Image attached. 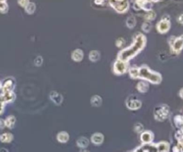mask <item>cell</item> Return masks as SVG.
<instances>
[{
	"mask_svg": "<svg viewBox=\"0 0 183 152\" xmlns=\"http://www.w3.org/2000/svg\"><path fill=\"white\" fill-rule=\"evenodd\" d=\"M34 63H35V64H36L37 66H40V65H41V64H42V57H37Z\"/></svg>",
	"mask_w": 183,
	"mask_h": 152,
	"instance_id": "4316f807",
	"label": "cell"
},
{
	"mask_svg": "<svg viewBox=\"0 0 183 152\" xmlns=\"http://www.w3.org/2000/svg\"><path fill=\"white\" fill-rule=\"evenodd\" d=\"M168 29H169V24L167 22H166V24H163V22L161 21L158 24V30L160 32H165V31H167Z\"/></svg>",
	"mask_w": 183,
	"mask_h": 152,
	"instance_id": "7402d4cb",
	"label": "cell"
},
{
	"mask_svg": "<svg viewBox=\"0 0 183 152\" xmlns=\"http://www.w3.org/2000/svg\"><path fill=\"white\" fill-rule=\"evenodd\" d=\"M57 140L59 142L62 143H65L69 140V134L65 132H61L57 134Z\"/></svg>",
	"mask_w": 183,
	"mask_h": 152,
	"instance_id": "e0dca14e",
	"label": "cell"
},
{
	"mask_svg": "<svg viewBox=\"0 0 183 152\" xmlns=\"http://www.w3.org/2000/svg\"><path fill=\"white\" fill-rule=\"evenodd\" d=\"M143 129H144V127H143V125L141 124H137L134 126V130H135L137 133H141L143 131Z\"/></svg>",
	"mask_w": 183,
	"mask_h": 152,
	"instance_id": "cb8c5ba5",
	"label": "cell"
},
{
	"mask_svg": "<svg viewBox=\"0 0 183 152\" xmlns=\"http://www.w3.org/2000/svg\"><path fill=\"white\" fill-rule=\"evenodd\" d=\"M142 28L145 31H149V30H150L151 26H150V24H148V23H144V25H143Z\"/></svg>",
	"mask_w": 183,
	"mask_h": 152,
	"instance_id": "83f0119b",
	"label": "cell"
},
{
	"mask_svg": "<svg viewBox=\"0 0 183 152\" xmlns=\"http://www.w3.org/2000/svg\"><path fill=\"white\" fill-rule=\"evenodd\" d=\"M0 152H8V151H7L5 149H1V150H0Z\"/></svg>",
	"mask_w": 183,
	"mask_h": 152,
	"instance_id": "d590c367",
	"label": "cell"
},
{
	"mask_svg": "<svg viewBox=\"0 0 183 152\" xmlns=\"http://www.w3.org/2000/svg\"><path fill=\"white\" fill-rule=\"evenodd\" d=\"M156 146V149H157V152H168L170 150V145L168 142H165V141H162V142H159Z\"/></svg>",
	"mask_w": 183,
	"mask_h": 152,
	"instance_id": "30bf717a",
	"label": "cell"
},
{
	"mask_svg": "<svg viewBox=\"0 0 183 152\" xmlns=\"http://www.w3.org/2000/svg\"><path fill=\"white\" fill-rule=\"evenodd\" d=\"M130 75L133 79L139 78V68L137 67H132L130 69Z\"/></svg>",
	"mask_w": 183,
	"mask_h": 152,
	"instance_id": "44dd1931",
	"label": "cell"
},
{
	"mask_svg": "<svg viewBox=\"0 0 183 152\" xmlns=\"http://www.w3.org/2000/svg\"><path fill=\"white\" fill-rule=\"evenodd\" d=\"M5 126V120L3 119H0V129H3L4 127Z\"/></svg>",
	"mask_w": 183,
	"mask_h": 152,
	"instance_id": "4dcf8cb0",
	"label": "cell"
},
{
	"mask_svg": "<svg viewBox=\"0 0 183 152\" xmlns=\"http://www.w3.org/2000/svg\"><path fill=\"white\" fill-rule=\"evenodd\" d=\"M91 141L96 145H100L104 141V136L101 133H95L91 138Z\"/></svg>",
	"mask_w": 183,
	"mask_h": 152,
	"instance_id": "9c48e42d",
	"label": "cell"
},
{
	"mask_svg": "<svg viewBox=\"0 0 183 152\" xmlns=\"http://www.w3.org/2000/svg\"><path fill=\"white\" fill-rule=\"evenodd\" d=\"M15 83H14V80H11V79H8V80H5L4 84H3V90H4V92H7V91H13L14 90V87Z\"/></svg>",
	"mask_w": 183,
	"mask_h": 152,
	"instance_id": "52a82bcc",
	"label": "cell"
},
{
	"mask_svg": "<svg viewBox=\"0 0 183 152\" xmlns=\"http://www.w3.org/2000/svg\"><path fill=\"white\" fill-rule=\"evenodd\" d=\"M153 139H154V134L149 131H146L141 133L140 140L144 144H150Z\"/></svg>",
	"mask_w": 183,
	"mask_h": 152,
	"instance_id": "8992f818",
	"label": "cell"
},
{
	"mask_svg": "<svg viewBox=\"0 0 183 152\" xmlns=\"http://www.w3.org/2000/svg\"><path fill=\"white\" fill-rule=\"evenodd\" d=\"M145 44H146L145 36L140 34L135 39V42L130 47L123 49L121 53H119L118 58L120 60L125 61V62L129 61L130 59L135 57L140 50H142L143 48L145 47Z\"/></svg>",
	"mask_w": 183,
	"mask_h": 152,
	"instance_id": "6da1fadb",
	"label": "cell"
},
{
	"mask_svg": "<svg viewBox=\"0 0 183 152\" xmlns=\"http://www.w3.org/2000/svg\"><path fill=\"white\" fill-rule=\"evenodd\" d=\"M34 10H35V5H34V4H30V5L26 7V11H27L28 13H30V14L33 13Z\"/></svg>",
	"mask_w": 183,
	"mask_h": 152,
	"instance_id": "603a6c76",
	"label": "cell"
},
{
	"mask_svg": "<svg viewBox=\"0 0 183 152\" xmlns=\"http://www.w3.org/2000/svg\"><path fill=\"white\" fill-rule=\"evenodd\" d=\"M124 43H125V41H124V39H122V38H120V39H118V40L116 41V45H117V47H122Z\"/></svg>",
	"mask_w": 183,
	"mask_h": 152,
	"instance_id": "f1b7e54d",
	"label": "cell"
},
{
	"mask_svg": "<svg viewBox=\"0 0 183 152\" xmlns=\"http://www.w3.org/2000/svg\"><path fill=\"white\" fill-rule=\"evenodd\" d=\"M15 122H16V119L14 116L13 115H10L8 116L5 120V126L8 127V128H13L15 124Z\"/></svg>",
	"mask_w": 183,
	"mask_h": 152,
	"instance_id": "2e32d148",
	"label": "cell"
},
{
	"mask_svg": "<svg viewBox=\"0 0 183 152\" xmlns=\"http://www.w3.org/2000/svg\"><path fill=\"white\" fill-rule=\"evenodd\" d=\"M180 95H181V97L183 98V89L181 90V91H180Z\"/></svg>",
	"mask_w": 183,
	"mask_h": 152,
	"instance_id": "e575fe53",
	"label": "cell"
},
{
	"mask_svg": "<svg viewBox=\"0 0 183 152\" xmlns=\"http://www.w3.org/2000/svg\"><path fill=\"white\" fill-rule=\"evenodd\" d=\"M99 58H100V54H99V52L94 50V51H91V52L89 53V59H90L91 61L96 62V61L99 60Z\"/></svg>",
	"mask_w": 183,
	"mask_h": 152,
	"instance_id": "ffe728a7",
	"label": "cell"
},
{
	"mask_svg": "<svg viewBox=\"0 0 183 152\" xmlns=\"http://www.w3.org/2000/svg\"><path fill=\"white\" fill-rule=\"evenodd\" d=\"M2 97L5 103H9V102H12L14 100L15 95L13 91H7V92H4V94L2 95Z\"/></svg>",
	"mask_w": 183,
	"mask_h": 152,
	"instance_id": "8fae6325",
	"label": "cell"
},
{
	"mask_svg": "<svg viewBox=\"0 0 183 152\" xmlns=\"http://www.w3.org/2000/svg\"><path fill=\"white\" fill-rule=\"evenodd\" d=\"M77 145L79 147H81L82 149L84 148H87L88 146V140L87 138H84V137H81L78 140H77Z\"/></svg>",
	"mask_w": 183,
	"mask_h": 152,
	"instance_id": "ac0fdd59",
	"label": "cell"
},
{
	"mask_svg": "<svg viewBox=\"0 0 183 152\" xmlns=\"http://www.w3.org/2000/svg\"><path fill=\"white\" fill-rule=\"evenodd\" d=\"M83 57H84V54H83L82 49H76V50H74V51L72 52V58L74 61H76V62L82 61Z\"/></svg>",
	"mask_w": 183,
	"mask_h": 152,
	"instance_id": "4fadbf2b",
	"label": "cell"
},
{
	"mask_svg": "<svg viewBox=\"0 0 183 152\" xmlns=\"http://www.w3.org/2000/svg\"><path fill=\"white\" fill-rule=\"evenodd\" d=\"M137 88H138V91H140V92H142V93H145V92H146V91H148L149 86H148V83H147L146 81H140V82L138 83Z\"/></svg>",
	"mask_w": 183,
	"mask_h": 152,
	"instance_id": "9a60e30c",
	"label": "cell"
},
{
	"mask_svg": "<svg viewBox=\"0 0 183 152\" xmlns=\"http://www.w3.org/2000/svg\"><path fill=\"white\" fill-rule=\"evenodd\" d=\"M128 63L125 62V61H122L118 59L115 63H114V71L115 74H123L127 72L128 70Z\"/></svg>",
	"mask_w": 183,
	"mask_h": 152,
	"instance_id": "277c9868",
	"label": "cell"
},
{
	"mask_svg": "<svg viewBox=\"0 0 183 152\" xmlns=\"http://www.w3.org/2000/svg\"><path fill=\"white\" fill-rule=\"evenodd\" d=\"M50 98L51 100L56 104V105H60L62 102H63V97L61 94H59L58 92H56V91H52L51 94H50Z\"/></svg>",
	"mask_w": 183,
	"mask_h": 152,
	"instance_id": "ba28073f",
	"label": "cell"
},
{
	"mask_svg": "<svg viewBox=\"0 0 183 152\" xmlns=\"http://www.w3.org/2000/svg\"><path fill=\"white\" fill-rule=\"evenodd\" d=\"M81 152H89L88 150H81Z\"/></svg>",
	"mask_w": 183,
	"mask_h": 152,
	"instance_id": "8d00e7d4",
	"label": "cell"
},
{
	"mask_svg": "<svg viewBox=\"0 0 183 152\" xmlns=\"http://www.w3.org/2000/svg\"><path fill=\"white\" fill-rule=\"evenodd\" d=\"M126 105H127L128 108H130V109H131V110H137V109H139V108L141 107L142 103H141L140 100H139V99L136 98L135 97H130L128 99Z\"/></svg>",
	"mask_w": 183,
	"mask_h": 152,
	"instance_id": "5b68a950",
	"label": "cell"
},
{
	"mask_svg": "<svg viewBox=\"0 0 183 152\" xmlns=\"http://www.w3.org/2000/svg\"><path fill=\"white\" fill-rule=\"evenodd\" d=\"M139 78H142L144 80L149 81L153 83H159L162 80V77L158 73L152 72L146 65L139 69Z\"/></svg>",
	"mask_w": 183,
	"mask_h": 152,
	"instance_id": "7a4b0ae2",
	"label": "cell"
},
{
	"mask_svg": "<svg viewBox=\"0 0 183 152\" xmlns=\"http://www.w3.org/2000/svg\"><path fill=\"white\" fill-rule=\"evenodd\" d=\"M169 114V108L167 106H160L155 109V117L158 121H163L168 117Z\"/></svg>",
	"mask_w": 183,
	"mask_h": 152,
	"instance_id": "3957f363",
	"label": "cell"
},
{
	"mask_svg": "<svg viewBox=\"0 0 183 152\" xmlns=\"http://www.w3.org/2000/svg\"><path fill=\"white\" fill-rule=\"evenodd\" d=\"M172 48H173V50L175 51V52H179L181 48H182L183 47V38H179V39H177V40H175V42H173L172 44Z\"/></svg>",
	"mask_w": 183,
	"mask_h": 152,
	"instance_id": "5bb4252c",
	"label": "cell"
},
{
	"mask_svg": "<svg viewBox=\"0 0 183 152\" xmlns=\"http://www.w3.org/2000/svg\"><path fill=\"white\" fill-rule=\"evenodd\" d=\"M173 152H180V149H179V148H177V147H174V149H173Z\"/></svg>",
	"mask_w": 183,
	"mask_h": 152,
	"instance_id": "836d02e7",
	"label": "cell"
},
{
	"mask_svg": "<svg viewBox=\"0 0 183 152\" xmlns=\"http://www.w3.org/2000/svg\"><path fill=\"white\" fill-rule=\"evenodd\" d=\"M4 94V90H3V87L0 86V96H2Z\"/></svg>",
	"mask_w": 183,
	"mask_h": 152,
	"instance_id": "d6a6232c",
	"label": "cell"
},
{
	"mask_svg": "<svg viewBox=\"0 0 183 152\" xmlns=\"http://www.w3.org/2000/svg\"><path fill=\"white\" fill-rule=\"evenodd\" d=\"M91 104L94 107H99L102 104V98L99 96H94L91 98Z\"/></svg>",
	"mask_w": 183,
	"mask_h": 152,
	"instance_id": "d6986e66",
	"label": "cell"
},
{
	"mask_svg": "<svg viewBox=\"0 0 183 152\" xmlns=\"http://www.w3.org/2000/svg\"><path fill=\"white\" fill-rule=\"evenodd\" d=\"M134 152H146V147H145V144L143 145L142 147L138 148V149H137Z\"/></svg>",
	"mask_w": 183,
	"mask_h": 152,
	"instance_id": "f546056e",
	"label": "cell"
},
{
	"mask_svg": "<svg viewBox=\"0 0 183 152\" xmlns=\"http://www.w3.org/2000/svg\"><path fill=\"white\" fill-rule=\"evenodd\" d=\"M135 22H136V21L134 18H132V17H130V19L127 21V25L130 27V28H132L134 25H135Z\"/></svg>",
	"mask_w": 183,
	"mask_h": 152,
	"instance_id": "d4e9b609",
	"label": "cell"
},
{
	"mask_svg": "<svg viewBox=\"0 0 183 152\" xmlns=\"http://www.w3.org/2000/svg\"><path fill=\"white\" fill-rule=\"evenodd\" d=\"M13 139H14V136L11 133H5L3 134H0V141L4 143H9L13 140Z\"/></svg>",
	"mask_w": 183,
	"mask_h": 152,
	"instance_id": "7c38bea8",
	"label": "cell"
},
{
	"mask_svg": "<svg viewBox=\"0 0 183 152\" xmlns=\"http://www.w3.org/2000/svg\"><path fill=\"white\" fill-rule=\"evenodd\" d=\"M19 4H21V5L24 6L25 5L28 4V0H19Z\"/></svg>",
	"mask_w": 183,
	"mask_h": 152,
	"instance_id": "1f68e13d",
	"label": "cell"
},
{
	"mask_svg": "<svg viewBox=\"0 0 183 152\" xmlns=\"http://www.w3.org/2000/svg\"><path fill=\"white\" fill-rule=\"evenodd\" d=\"M5 102L4 101L2 96H0V114H2L4 112V107H5Z\"/></svg>",
	"mask_w": 183,
	"mask_h": 152,
	"instance_id": "484cf974",
	"label": "cell"
}]
</instances>
